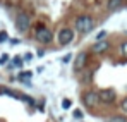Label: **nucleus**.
<instances>
[{"label": "nucleus", "mask_w": 127, "mask_h": 122, "mask_svg": "<svg viewBox=\"0 0 127 122\" xmlns=\"http://www.w3.org/2000/svg\"><path fill=\"white\" fill-rule=\"evenodd\" d=\"M74 26H76V29H77L79 33L86 35V33H89V31L95 28V21H93V17H91V16L83 14V16H79V17L76 19Z\"/></svg>", "instance_id": "f257e3e1"}, {"label": "nucleus", "mask_w": 127, "mask_h": 122, "mask_svg": "<svg viewBox=\"0 0 127 122\" xmlns=\"http://www.w3.org/2000/svg\"><path fill=\"white\" fill-rule=\"evenodd\" d=\"M29 26H31V17H29V14L19 12V14L16 16V28H17L21 33H24V31L29 29Z\"/></svg>", "instance_id": "f03ea898"}, {"label": "nucleus", "mask_w": 127, "mask_h": 122, "mask_svg": "<svg viewBox=\"0 0 127 122\" xmlns=\"http://www.w3.org/2000/svg\"><path fill=\"white\" fill-rule=\"evenodd\" d=\"M36 40L41 41V43H50V41L53 40V35H52V31L46 26H38V29H36Z\"/></svg>", "instance_id": "7ed1b4c3"}, {"label": "nucleus", "mask_w": 127, "mask_h": 122, "mask_svg": "<svg viewBox=\"0 0 127 122\" xmlns=\"http://www.w3.org/2000/svg\"><path fill=\"white\" fill-rule=\"evenodd\" d=\"M57 40H59V43L60 45H69L70 41L74 40V31L70 29V28H62L60 31H59V36H57Z\"/></svg>", "instance_id": "20e7f679"}, {"label": "nucleus", "mask_w": 127, "mask_h": 122, "mask_svg": "<svg viewBox=\"0 0 127 122\" xmlns=\"http://www.w3.org/2000/svg\"><path fill=\"white\" fill-rule=\"evenodd\" d=\"M98 100L103 103H112L115 100V91L113 89H101V91H98Z\"/></svg>", "instance_id": "39448f33"}, {"label": "nucleus", "mask_w": 127, "mask_h": 122, "mask_svg": "<svg viewBox=\"0 0 127 122\" xmlns=\"http://www.w3.org/2000/svg\"><path fill=\"white\" fill-rule=\"evenodd\" d=\"M83 103H84L86 107H95V105L98 103V93H95V91H86L84 95H83Z\"/></svg>", "instance_id": "423d86ee"}, {"label": "nucleus", "mask_w": 127, "mask_h": 122, "mask_svg": "<svg viewBox=\"0 0 127 122\" xmlns=\"http://www.w3.org/2000/svg\"><path fill=\"white\" fill-rule=\"evenodd\" d=\"M86 62H88V53H86V52H81V53L76 57V62H74V69H76V71H81V69H84Z\"/></svg>", "instance_id": "0eeeda50"}, {"label": "nucleus", "mask_w": 127, "mask_h": 122, "mask_svg": "<svg viewBox=\"0 0 127 122\" xmlns=\"http://www.w3.org/2000/svg\"><path fill=\"white\" fill-rule=\"evenodd\" d=\"M110 48V43L106 40H101V41H96L93 46H91V50L95 52V53H103V52H106Z\"/></svg>", "instance_id": "6e6552de"}, {"label": "nucleus", "mask_w": 127, "mask_h": 122, "mask_svg": "<svg viewBox=\"0 0 127 122\" xmlns=\"http://www.w3.org/2000/svg\"><path fill=\"white\" fill-rule=\"evenodd\" d=\"M122 3H124V0H108L106 2V9L113 12V10H119L122 7Z\"/></svg>", "instance_id": "1a4fd4ad"}, {"label": "nucleus", "mask_w": 127, "mask_h": 122, "mask_svg": "<svg viewBox=\"0 0 127 122\" xmlns=\"http://www.w3.org/2000/svg\"><path fill=\"white\" fill-rule=\"evenodd\" d=\"M119 52H120V55H122V57H126V59H127V40L120 43V48H119Z\"/></svg>", "instance_id": "9d476101"}, {"label": "nucleus", "mask_w": 127, "mask_h": 122, "mask_svg": "<svg viewBox=\"0 0 127 122\" xmlns=\"http://www.w3.org/2000/svg\"><path fill=\"white\" fill-rule=\"evenodd\" d=\"M31 76H33V74H31L29 71H26V72H21V74L17 76V79H19V81H28V79H31Z\"/></svg>", "instance_id": "9b49d317"}, {"label": "nucleus", "mask_w": 127, "mask_h": 122, "mask_svg": "<svg viewBox=\"0 0 127 122\" xmlns=\"http://www.w3.org/2000/svg\"><path fill=\"white\" fill-rule=\"evenodd\" d=\"M106 122H127V119L124 115H113V117H110Z\"/></svg>", "instance_id": "f8f14e48"}, {"label": "nucleus", "mask_w": 127, "mask_h": 122, "mask_svg": "<svg viewBox=\"0 0 127 122\" xmlns=\"http://www.w3.org/2000/svg\"><path fill=\"white\" fill-rule=\"evenodd\" d=\"M10 67H22V59L21 57H16L12 60V64H10Z\"/></svg>", "instance_id": "ddd939ff"}, {"label": "nucleus", "mask_w": 127, "mask_h": 122, "mask_svg": "<svg viewBox=\"0 0 127 122\" xmlns=\"http://www.w3.org/2000/svg\"><path fill=\"white\" fill-rule=\"evenodd\" d=\"M70 107H72V102H70L69 98H64V100H62V108H65V110H69Z\"/></svg>", "instance_id": "4468645a"}, {"label": "nucleus", "mask_w": 127, "mask_h": 122, "mask_svg": "<svg viewBox=\"0 0 127 122\" xmlns=\"http://www.w3.org/2000/svg\"><path fill=\"white\" fill-rule=\"evenodd\" d=\"M120 108H122V112H124V114H127V96L122 100V103H120Z\"/></svg>", "instance_id": "2eb2a0df"}, {"label": "nucleus", "mask_w": 127, "mask_h": 122, "mask_svg": "<svg viewBox=\"0 0 127 122\" xmlns=\"http://www.w3.org/2000/svg\"><path fill=\"white\" fill-rule=\"evenodd\" d=\"M105 36H106V31H101V33H98V36H96V41L105 40Z\"/></svg>", "instance_id": "dca6fc26"}, {"label": "nucleus", "mask_w": 127, "mask_h": 122, "mask_svg": "<svg viewBox=\"0 0 127 122\" xmlns=\"http://www.w3.org/2000/svg\"><path fill=\"white\" fill-rule=\"evenodd\" d=\"M3 41H7V33L5 31H0V43H3Z\"/></svg>", "instance_id": "f3484780"}, {"label": "nucleus", "mask_w": 127, "mask_h": 122, "mask_svg": "<svg viewBox=\"0 0 127 122\" xmlns=\"http://www.w3.org/2000/svg\"><path fill=\"white\" fill-rule=\"evenodd\" d=\"M7 60H9V57H7V55H2V57H0V65H2V64H5Z\"/></svg>", "instance_id": "a211bd4d"}, {"label": "nucleus", "mask_w": 127, "mask_h": 122, "mask_svg": "<svg viewBox=\"0 0 127 122\" xmlns=\"http://www.w3.org/2000/svg\"><path fill=\"white\" fill-rule=\"evenodd\" d=\"M74 115L79 119V117H83V112H81V110H76V112H74Z\"/></svg>", "instance_id": "6ab92c4d"}, {"label": "nucleus", "mask_w": 127, "mask_h": 122, "mask_svg": "<svg viewBox=\"0 0 127 122\" xmlns=\"http://www.w3.org/2000/svg\"><path fill=\"white\" fill-rule=\"evenodd\" d=\"M24 59H26V60H31V59H33V55H31V53H28V55H24Z\"/></svg>", "instance_id": "aec40b11"}]
</instances>
